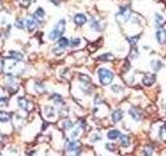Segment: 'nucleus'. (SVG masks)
Segmentation results:
<instances>
[{
    "instance_id": "nucleus-8",
    "label": "nucleus",
    "mask_w": 166,
    "mask_h": 156,
    "mask_svg": "<svg viewBox=\"0 0 166 156\" xmlns=\"http://www.w3.org/2000/svg\"><path fill=\"white\" fill-rule=\"evenodd\" d=\"M87 21V18H86V16L83 15V14H77V15L74 17V22H75L76 24L79 25V26H82V25H84Z\"/></svg>"
},
{
    "instance_id": "nucleus-24",
    "label": "nucleus",
    "mask_w": 166,
    "mask_h": 156,
    "mask_svg": "<svg viewBox=\"0 0 166 156\" xmlns=\"http://www.w3.org/2000/svg\"><path fill=\"white\" fill-rule=\"evenodd\" d=\"M159 135H160V138L162 141H166V126H163L160 129V132H159Z\"/></svg>"
},
{
    "instance_id": "nucleus-20",
    "label": "nucleus",
    "mask_w": 166,
    "mask_h": 156,
    "mask_svg": "<svg viewBox=\"0 0 166 156\" xmlns=\"http://www.w3.org/2000/svg\"><path fill=\"white\" fill-rule=\"evenodd\" d=\"M152 68H153L155 72H158L162 68V63H161L160 60H153L152 61Z\"/></svg>"
},
{
    "instance_id": "nucleus-11",
    "label": "nucleus",
    "mask_w": 166,
    "mask_h": 156,
    "mask_svg": "<svg viewBox=\"0 0 166 156\" xmlns=\"http://www.w3.org/2000/svg\"><path fill=\"white\" fill-rule=\"evenodd\" d=\"M25 25H26V27H27L28 31L32 32L33 30L36 28V26H37V22L35 21V19L29 18L25 21Z\"/></svg>"
},
{
    "instance_id": "nucleus-37",
    "label": "nucleus",
    "mask_w": 166,
    "mask_h": 156,
    "mask_svg": "<svg viewBox=\"0 0 166 156\" xmlns=\"http://www.w3.org/2000/svg\"><path fill=\"white\" fill-rule=\"evenodd\" d=\"M100 139H101V135L100 134H94V136H93V139H91V141H100Z\"/></svg>"
},
{
    "instance_id": "nucleus-17",
    "label": "nucleus",
    "mask_w": 166,
    "mask_h": 156,
    "mask_svg": "<svg viewBox=\"0 0 166 156\" xmlns=\"http://www.w3.org/2000/svg\"><path fill=\"white\" fill-rule=\"evenodd\" d=\"M10 58H14L15 60H22L23 59V54L18 51H9Z\"/></svg>"
},
{
    "instance_id": "nucleus-18",
    "label": "nucleus",
    "mask_w": 166,
    "mask_h": 156,
    "mask_svg": "<svg viewBox=\"0 0 166 156\" xmlns=\"http://www.w3.org/2000/svg\"><path fill=\"white\" fill-rule=\"evenodd\" d=\"M10 120V114L6 111H0V122H9Z\"/></svg>"
},
{
    "instance_id": "nucleus-33",
    "label": "nucleus",
    "mask_w": 166,
    "mask_h": 156,
    "mask_svg": "<svg viewBox=\"0 0 166 156\" xmlns=\"http://www.w3.org/2000/svg\"><path fill=\"white\" fill-rule=\"evenodd\" d=\"M137 42H138V36H132V38H130V39H129V43H130V44H132V45H135Z\"/></svg>"
},
{
    "instance_id": "nucleus-9",
    "label": "nucleus",
    "mask_w": 166,
    "mask_h": 156,
    "mask_svg": "<svg viewBox=\"0 0 166 156\" xmlns=\"http://www.w3.org/2000/svg\"><path fill=\"white\" fill-rule=\"evenodd\" d=\"M33 17H34V19H35L36 22L41 23V22L44 20V18H45V11H44L42 7H39V9H37L35 12H34V14H33Z\"/></svg>"
},
{
    "instance_id": "nucleus-14",
    "label": "nucleus",
    "mask_w": 166,
    "mask_h": 156,
    "mask_svg": "<svg viewBox=\"0 0 166 156\" xmlns=\"http://www.w3.org/2000/svg\"><path fill=\"white\" fill-rule=\"evenodd\" d=\"M50 99L55 103V104H58V105H62L64 104V99H62V97L60 95H58V94H54V95H52L51 98Z\"/></svg>"
},
{
    "instance_id": "nucleus-7",
    "label": "nucleus",
    "mask_w": 166,
    "mask_h": 156,
    "mask_svg": "<svg viewBox=\"0 0 166 156\" xmlns=\"http://www.w3.org/2000/svg\"><path fill=\"white\" fill-rule=\"evenodd\" d=\"M129 114H130L131 118H133L135 121H139L142 117L141 111L136 107H131L130 109H129Z\"/></svg>"
},
{
    "instance_id": "nucleus-10",
    "label": "nucleus",
    "mask_w": 166,
    "mask_h": 156,
    "mask_svg": "<svg viewBox=\"0 0 166 156\" xmlns=\"http://www.w3.org/2000/svg\"><path fill=\"white\" fill-rule=\"evenodd\" d=\"M123 118H124V111L121 110V109H116V110L113 111V112H112V114H111V119H112V121H113L114 123H117V122H119V121H121Z\"/></svg>"
},
{
    "instance_id": "nucleus-2",
    "label": "nucleus",
    "mask_w": 166,
    "mask_h": 156,
    "mask_svg": "<svg viewBox=\"0 0 166 156\" xmlns=\"http://www.w3.org/2000/svg\"><path fill=\"white\" fill-rule=\"evenodd\" d=\"M98 75H99V79H100V82L103 84V85H108L112 82L113 80V73L111 71H109V70L105 69V68H102V69L99 70V72H98Z\"/></svg>"
},
{
    "instance_id": "nucleus-34",
    "label": "nucleus",
    "mask_w": 166,
    "mask_h": 156,
    "mask_svg": "<svg viewBox=\"0 0 166 156\" xmlns=\"http://www.w3.org/2000/svg\"><path fill=\"white\" fill-rule=\"evenodd\" d=\"M79 131H80V127H77V128L72 132V135H71V136H72L73 138L77 137V136L79 135Z\"/></svg>"
},
{
    "instance_id": "nucleus-26",
    "label": "nucleus",
    "mask_w": 166,
    "mask_h": 156,
    "mask_svg": "<svg viewBox=\"0 0 166 156\" xmlns=\"http://www.w3.org/2000/svg\"><path fill=\"white\" fill-rule=\"evenodd\" d=\"M79 78H80V80H81L82 82H83V83H86V84L91 83V78L88 77V76L83 75V74H81V75L79 76Z\"/></svg>"
},
{
    "instance_id": "nucleus-35",
    "label": "nucleus",
    "mask_w": 166,
    "mask_h": 156,
    "mask_svg": "<svg viewBox=\"0 0 166 156\" xmlns=\"http://www.w3.org/2000/svg\"><path fill=\"white\" fill-rule=\"evenodd\" d=\"M15 26L17 27V28H20V29H22L23 27H24V24L22 23V20H17L15 23Z\"/></svg>"
},
{
    "instance_id": "nucleus-12",
    "label": "nucleus",
    "mask_w": 166,
    "mask_h": 156,
    "mask_svg": "<svg viewBox=\"0 0 166 156\" xmlns=\"http://www.w3.org/2000/svg\"><path fill=\"white\" fill-rule=\"evenodd\" d=\"M156 36H157L158 42L160 43V44H162V45L166 44V30L164 29L158 30L157 33H156Z\"/></svg>"
},
{
    "instance_id": "nucleus-36",
    "label": "nucleus",
    "mask_w": 166,
    "mask_h": 156,
    "mask_svg": "<svg viewBox=\"0 0 166 156\" xmlns=\"http://www.w3.org/2000/svg\"><path fill=\"white\" fill-rule=\"evenodd\" d=\"M106 148L108 149L109 151H113L114 150V145L112 144H106Z\"/></svg>"
},
{
    "instance_id": "nucleus-22",
    "label": "nucleus",
    "mask_w": 166,
    "mask_h": 156,
    "mask_svg": "<svg viewBox=\"0 0 166 156\" xmlns=\"http://www.w3.org/2000/svg\"><path fill=\"white\" fill-rule=\"evenodd\" d=\"M155 19H156V22H157L159 25H162L164 22H165V18H164V16L161 15V14H156Z\"/></svg>"
},
{
    "instance_id": "nucleus-6",
    "label": "nucleus",
    "mask_w": 166,
    "mask_h": 156,
    "mask_svg": "<svg viewBox=\"0 0 166 156\" xmlns=\"http://www.w3.org/2000/svg\"><path fill=\"white\" fill-rule=\"evenodd\" d=\"M155 81H156V76L154 74H145L143 78H142V83L146 85V87H150L152 84H154Z\"/></svg>"
},
{
    "instance_id": "nucleus-27",
    "label": "nucleus",
    "mask_w": 166,
    "mask_h": 156,
    "mask_svg": "<svg viewBox=\"0 0 166 156\" xmlns=\"http://www.w3.org/2000/svg\"><path fill=\"white\" fill-rule=\"evenodd\" d=\"M111 90H112V92H114V93H121L124 89H123L121 85L114 84V85H112V87H111Z\"/></svg>"
},
{
    "instance_id": "nucleus-31",
    "label": "nucleus",
    "mask_w": 166,
    "mask_h": 156,
    "mask_svg": "<svg viewBox=\"0 0 166 156\" xmlns=\"http://www.w3.org/2000/svg\"><path fill=\"white\" fill-rule=\"evenodd\" d=\"M35 89H36V91H37L39 93H43V92L45 91V90H44V89H45V87H44V85H43L41 82H37V83L35 84Z\"/></svg>"
},
{
    "instance_id": "nucleus-16",
    "label": "nucleus",
    "mask_w": 166,
    "mask_h": 156,
    "mask_svg": "<svg viewBox=\"0 0 166 156\" xmlns=\"http://www.w3.org/2000/svg\"><path fill=\"white\" fill-rule=\"evenodd\" d=\"M119 135H121V133H119V131L116 129L110 130V131L107 133V136H108L109 139H116L117 137H119Z\"/></svg>"
},
{
    "instance_id": "nucleus-25",
    "label": "nucleus",
    "mask_w": 166,
    "mask_h": 156,
    "mask_svg": "<svg viewBox=\"0 0 166 156\" xmlns=\"http://www.w3.org/2000/svg\"><path fill=\"white\" fill-rule=\"evenodd\" d=\"M73 125H74V124L72 123V121H70V120H64V123H62V126H64V129H70V128H72Z\"/></svg>"
},
{
    "instance_id": "nucleus-23",
    "label": "nucleus",
    "mask_w": 166,
    "mask_h": 156,
    "mask_svg": "<svg viewBox=\"0 0 166 156\" xmlns=\"http://www.w3.org/2000/svg\"><path fill=\"white\" fill-rule=\"evenodd\" d=\"M153 154V148L151 146H146V147L143 149V152H142V155L143 156H152Z\"/></svg>"
},
{
    "instance_id": "nucleus-4",
    "label": "nucleus",
    "mask_w": 166,
    "mask_h": 156,
    "mask_svg": "<svg viewBox=\"0 0 166 156\" xmlns=\"http://www.w3.org/2000/svg\"><path fill=\"white\" fill-rule=\"evenodd\" d=\"M131 17V9L129 7H123L121 9V12L116 15V21L118 23H125L127 22Z\"/></svg>"
},
{
    "instance_id": "nucleus-3",
    "label": "nucleus",
    "mask_w": 166,
    "mask_h": 156,
    "mask_svg": "<svg viewBox=\"0 0 166 156\" xmlns=\"http://www.w3.org/2000/svg\"><path fill=\"white\" fill-rule=\"evenodd\" d=\"M66 152L69 156H78L80 152V143L79 141H70L66 146Z\"/></svg>"
},
{
    "instance_id": "nucleus-29",
    "label": "nucleus",
    "mask_w": 166,
    "mask_h": 156,
    "mask_svg": "<svg viewBox=\"0 0 166 156\" xmlns=\"http://www.w3.org/2000/svg\"><path fill=\"white\" fill-rule=\"evenodd\" d=\"M91 28H94L96 31H100V29H101V27H100V24L98 23L97 21H91Z\"/></svg>"
},
{
    "instance_id": "nucleus-5",
    "label": "nucleus",
    "mask_w": 166,
    "mask_h": 156,
    "mask_svg": "<svg viewBox=\"0 0 166 156\" xmlns=\"http://www.w3.org/2000/svg\"><path fill=\"white\" fill-rule=\"evenodd\" d=\"M18 105L20 106V108H22L23 110H26V111L30 110L31 106H32V104L29 101H27L25 98H23V97L18 98Z\"/></svg>"
},
{
    "instance_id": "nucleus-15",
    "label": "nucleus",
    "mask_w": 166,
    "mask_h": 156,
    "mask_svg": "<svg viewBox=\"0 0 166 156\" xmlns=\"http://www.w3.org/2000/svg\"><path fill=\"white\" fill-rule=\"evenodd\" d=\"M44 112H45L46 117L48 118H51L54 116V107H52V106H49V105H47V106H45V108H44Z\"/></svg>"
},
{
    "instance_id": "nucleus-30",
    "label": "nucleus",
    "mask_w": 166,
    "mask_h": 156,
    "mask_svg": "<svg viewBox=\"0 0 166 156\" xmlns=\"http://www.w3.org/2000/svg\"><path fill=\"white\" fill-rule=\"evenodd\" d=\"M80 42H81V41H80V39L76 38V39H72V41H71V43H70V44H71V46H72V47H77V46L80 45Z\"/></svg>"
},
{
    "instance_id": "nucleus-1",
    "label": "nucleus",
    "mask_w": 166,
    "mask_h": 156,
    "mask_svg": "<svg viewBox=\"0 0 166 156\" xmlns=\"http://www.w3.org/2000/svg\"><path fill=\"white\" fill-rule=\"evenodd\" d=\"M64 30H66V21H64V20L58 21L57 24L52 28V30L50 31V33H49V39L52 40V41H54V40L60 38V36L64 34Z\"/></svg>"
},
{
    "instance_id": "nucleus-32",
    "label": "nucleus",
    "mask_w": 166,
    "mask_h": 156,
    "mask_svg": "<svg viewBox=\"0 0 166 156\" xmlns=\"http://www.w3.org/2000/svg\"><path fill=\"white\" fill-rule=\"evenodd\" d=\"M139 55V52L136 50L135 48H133L132 50H131V52H130V56L132 57V58H135V57H137Z\"/></svg>"
},
{
    "instance_id": "nucleus-28",
    "label": "nucleus",
    "mask_w": 166,
    "mask_h": 156,
    "mask_svg": "<svg viewBox=\"0 0 166 156\" xmlns=\"http://www.w3.org/2000/svg\"><path fill=\"white\" fill-rule=\"evenodd\" d=\"M7 103H9L7 98H5V97H0V106H1V107L7 106Z\"/></svg>"
},
{
    "instance_id": "nucleus-19",
    "label": "nucleus",
    "mask_w": 166,
    "mask_h": 156,
    "mask_svg": "<svg viewBox=\"0 0 166 156\" xmlns=\"http://www.w3.org/2000/svg\"><path fill=\"white\" fill-rule=\"evenodd\" d=\"M69 45H70V42L66 38H60V39L58 40V46L60 48H66Z\"/></svg>"
},
{
    "instance_id": "nucleus-13",
    "label": "nucleus",
    "mask_w": 166,
    "mask_h": 156,
    "mask_svg": "<svg viewBox=\"0 0 166 156\" xmlns=\"http://www.w3.org/2000/svg\"><path fill=\"white\" fill-rule=\"evenodd\" d=\"M119 144L123 147H128L130 145V138L126 134H121L119 135Z\"/></svg>"
},
{
    "instance_id": "nucleus-38",
    "label": "nucleus",
    "mask_w": 166,
    "mask_h": 156,
    "mask_svg": "<svg viewBox=\"0 0 166 156\" xmlns=\"http://www.w3.org/2000/svg\"><path fill=\"white\" fill-rule=\"evenodd\" d=\"M24 2H30V0H24Z\"/></svg>"
},
{
    "instance_id": "nucleus-21",
    "label": "nucleus",
    "mask_w": 166,
    "mask_h": 156,
    "mask_svg": "<svg viewBox=\"0 0 166 156\" xmlns=\"http://www.w3.org/2000/svg\"><path fill=\"white\" fill-rule=\"evenodd\" d=\"M98 59L103 60V61H108V60L113 59V56H112V54H110V53H106V54H103V55H100V56L98 57Z\"/></svg>"
}]
</instances>
